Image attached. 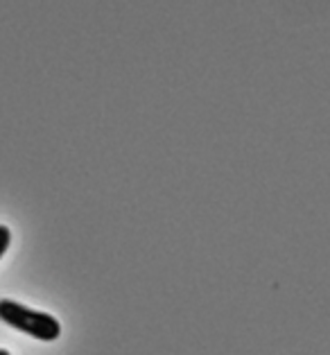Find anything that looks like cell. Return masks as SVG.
<instances>
[{
    "label": "cell",
    "instance_id": "6da1fadb",
    "mask_svg": "<svg viewBox=\"0 0 330 355\" xmlns=\"http://www.w3.org/2000/svg\"><path fill=\"white\" fill-rule=\"evenodd\" d=\"M0 319L14 328H19V331H25L46 342L57 340L59 333H62V326H59L57 317L41 313V310H32L12 299L0 301Z\"/></svg>",
    "mask_w": 330,
    "mask_h": 355
},
{
    "label": "cell",
    "instance_id": "7a4b0ae2",
    "mask_svg": "<svg viewBox=\"0 0 330 355\" xmlns=\"http://www.w3.org/2000/svg\"><path fill=\"white\" fill-rule=\"evenodd\" d=\"M10 240H12L10 229H7L5 224H0V258H3V254L7 251V247H10Z\"/></svg>",
    "mask_w": 330,
    "mask_h": 355
},
{
    "label": "cell",
    "instance_id": "3957f363",
    "mask_svg": "<svg viewBox=\"0 0 330 355\" xmlns=\"http://www.w3.org/2000/svg\"><path fill=\"white\" fill-rule=\"evenodd\" d=\"M0 355H12V353L7 351V349H0Z\"/></svg>",
    "mask_w": 330,
    "mask_h": 355
}]
</instances>
